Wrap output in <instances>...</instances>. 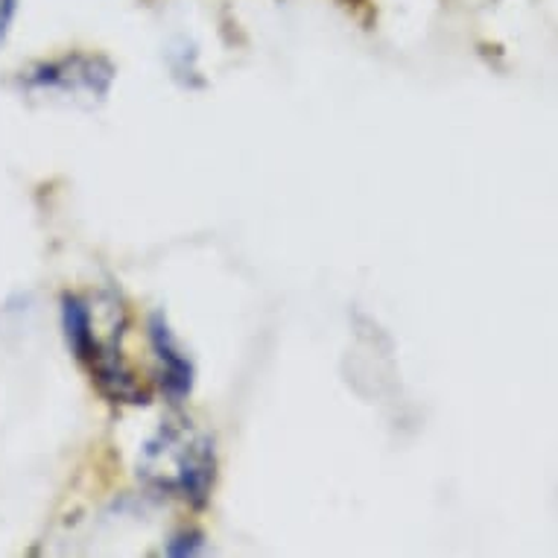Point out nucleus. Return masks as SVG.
Listing matches in <instances>:
<instances>
[{
	"label": "nucleus",
	"mask_w": 558,
	"mask_h": 558,
	"mask_svg": "<svg viewBox=\"0 0 558 558\" xmlns=\"http://www.w3.org/2000/svg\"><path fill=\"white\" fill-rule=\"evenodd\" d=\"M141 474L161 492L202 504L214 483L211 441L191 427H167L144 450Z\"/></svg>",
	"instance_id": "obj_1"
},
{
	"label": "nucleus",
	"mask_w": 558,
	"mask_h": 558,
	"mask_svg": "<svg viewBox=\"0 0 558 558\" xmlns=\"http://www.w3.org/2000/svg\"><path fill=\"white\" fill-rule=\"evenodd\" d=\"M153 342H156L158 360H161V366H165L167 392L173 395V398H182V395L191 389V363L175 351L173 339H170L167 328L158 319L153 322Z\"/></svg>",
	"instance_id": "obj_2"
},
{
	"label": "nucleus",
	"mask_w": 558,
	"mask_h": 558,
	"mask_svg": "<svg viewBox=\"0 0 558 558\" xmlns=\"http://www.w3.org/2000/svg\"><path fill=\"white\" fill-rule=\"evenodd\" d=\"M15 12H19V0H0V41L10 33Z\"/></svg>",
	"instance_id": "obj_3"
}]
</instances>
